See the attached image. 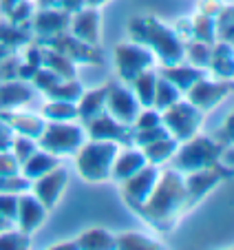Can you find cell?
<instances>
[{
    "label": "cell",
    "instance_id": "cell-13",
    "mask_svg": "<svg viewBox=\"0 0 234 250\" xmlns=\"http://www.w3.org/2000/svg\"><path fill=\"white\" fill-rule=\"evenodd\" d=\"M69 33L91 47H98L102 40V14L98 7H82L80 11L71 14Z\"/></svg>",
    "mask_w": 234,
    "mask_h": 250
},
{
    "label": "cell",
    "instance_id": "cell-28",
    "mask_svg": "<svg viewBox=\"0 0 234 250\" xmlns=\"http://www.w3.org/2000/svg\"><path fill=\"white\" fill-rule=\"evenodd\" d=\"M155 84H157V73H155L153 69H148V71H144V73H139V76H137L135 80L128 84V86L133 89V93H135L137 102L141 104V109H150V106H153Z\"/></svg>",
    "mask_w": 234,
    "mask_h": 250
},
{
    "label": "cell",
    "instance_id": "cell-38",
    "mask_svg": "<svg viewBox=\"0 0 234 250\" xmlns=\"http://www.w3.org/2000/svg\"><path fill=\"white\" fill-rule=\"evenodd\" d=\"M60 80H62V78L56 76L53 71H49L47 66H40V69L36 71V76H33L31 84H33V89H38V91H42V93H47V91L51 89V86H56Z\"/></svg>",
    "mask_w": 234,
    "mask_h": 250
},
{
    "label": "cell",
    "instance_id": "cell-10",
    "mask_svg": "<svg viewBox=\"0 0 234 250\" xmlns=\"http://www.w3.org/2000/svg\"><path fill=\"white\" fill-rule=\"evenodd\" d=\"M159 170L161 166L146 164L141 170H137L135 175L122 182V197L128 204V208H133V212L139 206H144V202L150 197L155 184H157V177H159Z\"/></svg>",
    "mask_w": 234,
    "mask_h": 250
},
{
    "label": "cell",
    "instance_id": "cell-17",
    "mask_svg": "<svg viewBox=\"0 0 234 250\" xmlns=\"http://www.w3.org/2000/svg\"><path fill=\"white\" fill-rule=\"evenodd\" d=\"M69 20H71V14L58 9V7L40 9L33 14V31L42 40H51L69 29Z\"/></svg>",
    "mask_w": 234,
    "mask_h": 250
},
{
    "label": "cell",
    "instance_id": "cell-2",
    "mask_svg": "<svg viewBox=\"0 0 234 250\" xmlns=\"http://www.w3.org/2000/svg\"><path fill=\"white\" fill-rule=\"evenodd\" d=\"M122 144L106 140H86L75 153V168L89 184H104L111 180V168Z\"/></svg>",
    "mask_w": 234,
    "mask_h": 250
},
{
    "label": "cell",
    "instance_id": "cell-29",
    "mask_svg": "<svg viewBox=\"0 0 234 250\" xmlns=\"http://www.w3.org/2000/svg\"><path fill=\"white\" fill-rule=\"evenodd\" d=\"M183 93L173 84L168 82L164 76H157V84H155V98H153V109L155 111H166L168 106H173L177 100H181Z\"/></svg>",
    "mask_w": 234,
    "mask_h": 250
},
{
    "label": "cell",
    "instance_id": "cell-31",
    "mask_svg": "<svg viewBox=\"0 0 234 250\" xmlns=\"http://www.w3.org/2000/svg\"><path fill=\"white\" fill-rule=\"evenodd\" d=\"M210 53H212V44L190 40V42H186V49H183V62L197 66V69L208 71V66H210Z\"/></svg>",
    "mask_w": 234,
    "mask_h": 250
},
{
    "label": "cell",
    "instance_id": "cell-15",
    "mask_svg": "<svg viewBox=\"0 0 234 250\" xmlns=\"http://www.w3.org/2000/svg\"><path fill=\"white\" fill-rule=\"evenodd\" d=\"M84 128H86L89 140H106V142H117V144H133L131 126H124V124L115 122L106 111L95 115L89 122H84Z\"/></svg>",
    "mask_w": 234,
    "mask_h": 250
},
{
    "label": "cell",
    "instance_id": "cell-45",
    "mask_svg": "<svg viewBox=\"0 0 234 250\" xmlns=\"http://www.w3.org/2000/svg\"><path fill=\"white\" fill-rule=\"evenodd\" d=\"M20 0H0V16H7L16 5H18Z\"/></svg>",
    "mask_w": 234,
    "mask_h": 250
},
{
    "label": "cell",
    "instance_id": "cell-25",
    "mask_svg": "<svg viewBox=\"0 0 234 250\" xmlns=\"http://www.w3.org/2000/svg\"><path fill=\"white\" fill-rule=\"evenodd\" d=\"M177 146H179V142L175 140L173 135H166V137H159V140H155V142H150V144H146L141 151H144L148 164L164 166L166 162H170V157L175 155Z\"/></svg>",
    "mask_w": 234,
    "mask_h": 250
},
{
    "label": "cell",
    "instance_id": "cell-16",
    "mask_svg": "<svg viewBox=\"0 0 234 250\" xmlns=\"http://www.w3.org/2000/svg\"><path fill=\"white\" fill-rule=\"evenodd\" d=\"M47 208L42 206V202L31 193H20L18 195V212H16V228H20L27 235H33L36 230H40V226L47 219Z\"/></svg>",
    "mask_w": 234,
    "mask_h": 250
},
{
    "label": "cell",
    "instance_id": "cell-4",
    "mask_svg": "<svg viewBox=\"0 0 234 250\" xmlns=\"http://www.w3.org/2000/svg\"><path fill=\"white\" fill-rule=\"evenodd\" d=\"M89 140L84 124L78 122H47L42 135L38 137V146L56 157L75 155L78 148Z\"/></svg>",
    "mask_w": 234,
    "mask_h": 250
},
{
    "label": "cell",
    "instance_id": "cell-22",
    "mask_svg": "<svg viewBox=\"0 0 234 250\" xmlns=\"http://www.w3.org/2000/svg\"><path fill=\"white\" fill-rule=\"evenodd\" d=\"M212 76L216 80H232L234 73V53H232V42H219L216 40L212 44V53H210V66Z\"/></svg>",
    "mask_w": 234,
    "mask_h": 250
},
{
    "label": "cell",
    "instance_id": "cell-44",
    "mask_svg": "<svg viewBox=\"0 0 234 250\" xmlns=\"http://www.w3.org/2000/svg\"><path fill=\"white\" fill-rule=\"evenodd\" d=\"M82 7H86V0H60V2H58V9L66 11V14H75V11H80Z\"/></svg>",
    "mask_w": 234,
    "mask_h": 250
},
{
    "label": "cell",
    "instance_id": "cell-26",
    "mask_svg": "<svg viewBox=\"0 0 234 250\" xmlns=\"http://www.w3.org/2000/svg\"><path fill=\"white\" fill-rule=\"evenodd\" d=\"M80 250H108L115 248V235L106 228H89L75 239Z\"/></svg>",
    "mask_w": 234,
    "mask_h": 250
},
{
    "label": "cell",
    "instance_id": "cell-40",
    "mask_svg": "<svg viewBox=\"0 0 234 250\" xmlns=\"http://www.w3.org/2000/svg\"><path fill=\"white\" fill-rule=\"evenodd\" d=\"M20 173V162L11 151H0V177H14Z\"/></svg>",
    "mask_w": 234,
    "mask_h": 250
},
{
    "label": "cell",
    "instance_id": "cell-9",
    "mask_svg": "<svg viewBox=\"0 0 234 250\" xmlns=\"http://www.w3.org/2000/svg\"><path fill=\"white\" fill-rule=\"evenodd\" d=\"M230 91H232V80H210L203 76L192 89L183 93V98L190 104H195L201 113H210L228 98Z\"/></svg>",
    "mask_w": 234,
    "mask_h": 250
},
{
    "label": "cell",
    "instance_id": "cell-41",
    "mask_svg": "<svg viewBox=\"0 0 234 250\" xmlns=\"http://www.w3.org/2000/svg\"><path fill=\"white\" fill-rule=\"evenodd\" d=\"M228 5V2H223V0H199L197 5V11L203 16H210V18H214L216 14H219L223 7Z\"/></svg>",
    "mask_w": 234,
    "mask_h": 250
},
{
    "label": "cell",
    "instance_id": "cell-42",
    "mask_svg": "<svg viewBox=\"0 0 234 250\" xmlns=\"http://www.w3.org/2000/svg\"><path fill=\"white\" fill-rule=\"evenodd\" d=\"M173 31L177 33V38L181 40L183 44L190 42V40H192V20H190V18H181V20H179V22L173 27Z\"/></svg>",
    "mask_w": 234,
    "mask_h": 250
},
{
    "label": "cell",
    "instance_id": "cell-5",
    "mask_svg": "<svg viewBox=\"0 0 234 250\" xmlns=\"http://www.w3.org/2000/svg\"><path fill=\"white\" fill-rule=\"evenodd\" d=\"M146 47L153 51L155 60H159L164 66L183 62L186 44L177 38L173 27L164 24L157 18H146Z\"/></svg>",
    "mask_w": 234,
    "mask_h": 250
},
{
    "label": "cell",
    "instance_id": "cell-6",
    "mask_svg": "<svg viewBox=\"0 0 234 250\" xmlns=\"http://www.w3.org/2000/svg\"><path fill=\"white\" fill-rule=\"evenodd\" d=\"M203 115L206 113H201L195 104H190L186 98H181L173 106L161 111V124L168 131V135H173L177 142H186L199 133Z\"/></svg>",
    "mask_w": 234,
    "mask_h": 250
},
{
    "label": "cell",
    "instance_id": "cell-14",
    "mask_svg": "<svg viewBox=\"0 0 234 250\" xmlns=\"http://www.w3.org/2000/svg\"><path fill=\"white\" fill-rule=\"evenodd\" d=\"M223 177H228V175H225L216 164L183 175V184H186V193H188V206L190 208L197 206L210 190H214L216 186L223 182Z\"/></svg>",
    "mask_w": 234,
    "mask_h": 250
},
{
    "label": "cell",
    "instance_id": "cell-18",
    "mask_svg": "<svg viewBox=\"0 0 234 250\" xmlns=\"http://www.w3.org/2000/svg\"><path fill=\"white\" fill-rule=\"evenodd\" d=\"M0 118L5 120L7 124L11 126V131L16 135H24V137H31V140L38 142V137L42 135L44 126H47V120L42 115H36V113H27V111H0Z\"/></svg>",
    "mask_w": 234,
    "mask_h": 250
},
{
    "label": "cell",
    "instance_id": "cell-3",
    "mask_svg": "<svg viewBox=\"0 0 234 250\" xmlns=\"http://www.w3.org/2000/svg\"><path fill=\"white\" fill-rule=\"evenodd\" d=\"M221 151H223V144H219L214 137L199 135L197 133V135H192L190 140L179 142L175 155L170 157V166L183 175L195 173V170L214 166Z\"/></svg>",
    "mask_w": 234,
    "mask_h": 250
},
{
    "label": "cell",
    "instance_id": "cell-23",
    "mask_svg": "<svg viewBox=\"0 0 234 250\" xmlns=\"http://www.w3.org/2000/svg\"><path fill=\"white\" fill-rule=\"evenodd\" d=\"M106 93H108V82L102 84L99 89H93V91H86L80 95L78 100V120L82 124L93 120L95 115L104 113V104H106Z\"/></svg>",
    "mask_w": 234,
    "mask_h": 250
},
{
    "label": "cell",
    "instance_id": "cell-11",
    "mask_svg": "<svg viewBox=\"0 0 234 250\" xmlns=\"http://www.w3.org/2000/svg\"><path fill=\"white\" fill-rule=\"evenodd\" d=\"M66 184H69V170L62 164H58L56 168H51L49 173L40 175L38 180L31 182V193L42 202L47 210H53L60 204Z\"/></svg>",
    "mask_w": 234,
    "mask_h": 250
},
{
    "label": "cell",
    "instance_id": "cell-46",
    "mask_svg": "<svg viewBox=\"0 0 234 250\" xmlns=\"http://www.w3.org/2000/svg\"><path fill=\"white\" fill-rule=\"evenodd\" d=\"M38 2V7H40V9H49V7H58V2H60V0H36Z\"/></svg>",
    "mask_w": 234,
    "mask_h": 250
},
{
    "label": "cell",
    "instance_id": "cell-36",
    "mask_svg": "<svg viewBox=\"0 0 234 250\" xmlns=\"http://www.w3.org/2000/svg\"><path fill=\"white\" fill-rule=\"evenodd\" d=\"M11 153L16 155V160L22 164L24 160H27L29 155H33V153L38 151V142L31 140V137H24V135H16L14 142H11Z\"/></svg>",
    "mask_w": 234,
    "mask_h": 250
},
{
    "label": "cell",
    "instance_id": "cell-30",
    "mask_svg": "<svg viewBox=\"0 0 234 250\" xmlns=\"http://www.w3.org/2000/svg\"><path fill=\"white\" fill-rule=\"evenodd\" d=\"M115 248L153 250V248H161V241H157L150 235H144V232H122V235H115Z\"/></svg>",
    "mask_w": 234,
    "mask_h": 250
},
{
    "label": "cell",
    "instance_id": "cell-7",
    "mask_svg": "<svg viewBox=\"0 0 234 250\" xmlns=\"http://www.w3.org/2000/svg\"><path fill=\"white\" fill-rule=\"evenodd\" d=\"M155 56L146 44L139 42H119L115 44V69L124 84H131L139 73L153 69Z\"/></svg>",
    "mask_w": 234,
    "mask_h": 250
},
{
    "label": "cell",
    "instance_id": "cell-12",
    "mask_svg": "<svg viewBox=\"0 0 234 250\" xmlns=\"http://www.w3.org/2000/svg\"><path fill=\"white\" fill-rule=\"evenodd\" d=\"M44 47L56 49L58 53H62V56H64L66 60H71L73 64H80V62L82 64L102 62V56H99L98 47H91V44L82 42V40H78L75 36H71V33H66V31L51 40H44Z\"/></svg>",
    "mask_w": 234,
    "mask_h": 250
},
{
    "label": "cell",
    "instance_id": "cell-39",
    "mask_svg": "<svg viewBox=\"0 0 234 250\" xmlns=\"http://www.w3.org/2000/svg\"><path fill=\"white\" fill-rule=\"evenodd\" d=\"M16 212H18V195L0 193V217H5L11 224H16Z\"/></svg>",
    "mask_w": 234,
    "mask_h": 250
},
{
    "label": "cell",
    "instance_id": "cell-47",
    "mask_svg": "<svg viewBox=\"0 0 234 250\" xmlns=\"http://www.w3.org/2000/svg\"><path fill=\"white\" fill-rule=\"evenodd\" d=\"M9 226H16V224H11L9 219H5V217H0V232L5 230V228H9Z\"/></svg>",
    "mask_w": 234,
    "mask_h": 250
},
{
    "label": "cell",
    "instance_id": "cell-34",
    "mask_svg": "<svg viewBox=\"0 0 234 250\" xmlns=\"http://www.w3.org/2000/svg\"><path fill=\"white\" fill-rule=\"evenodd\" d=\"M31 246V235L22 232L20 228L9 226L0 232V250H22Z\"/></svg>",
    "mask_w": 234,
    "mask_h": 250
},
{
    "label": "cell",
    "instance_id": "cell-27",
    "mask_svg": "<svg viewBox=\"0 0 234 250\" xmlns=\"http://www.w3.org/2000/svg\"><path fill=\"white\" fill-rule=\"evenodd\" d=\"M47 122H80L78 120V104L73 102H62V100H51L44 102L42 111H40Z\"/></svg>",
    "mask_w": 234,
    "mask_h": 250
},
{
    "label": "cell",
    "instance_id": "cell-43",
    "mask_svg": "<svg viewBox=\"0 0 234 250\" xmlns=\"http://www.w3.org/2000/svg\"><path fill=\"white\" fill-rule=\"evenodd\" d=\"M14 137H16V133L11 131V126L0 118V151H9Z\"/></svg>",
    "mask_w": 234,
    "mask_h": 250
},
{
    "label": "cell",
    "instance_id": "cell-37",
    "mask_svg": "<svg viewBox=\"0 0 234 250\" xmlns=\"http://www.w3.org/2000/svg\"><path fill=\"white\" fill-rule=\"evenodd\" d=\"M31 190V182L24 177L22 173L14 175V177H0V193H27Z\"/></svg>",
    "mask_w": 234,
    "mask_h": 250
},
{
    "label": "cell",
    "instance_id": "cell-33",
    "mask_svg": "<svg viewBox=\"0 0 234 250\" xmlns=\"http://www.w3.org/2000/svg\"><path fill=\"white\" fill-rule=\"evenodd\" d=\"M192 40H199V42L206 44H214L216 42V31H214V18L203 14H195L192 16Z\"/></svg>",
    "mask_w": 234,
    "mask_h": 250
},
{
    "label": "cell",
    "instance_id": "cell-20",
    "mask_svg": "<svg viewBox=\"0 0 234 250\" xmlns=\"http://www.w3.org/2000/svg\"><path fill=\"white\" fill-rule=\"evenodd\" d=\"M33 86H29L24 80H7L0 82V111H14L20 109L22 104H27L33 98Z\"/></svg>",
    "mask_w": 234,
    "mask_h": 250
},
{
    "label": "cell",
    "instance_id": "cell-19",
    "mask_svg": "<svg viewBox=\"0 0 234 250\" xmlns=\"http://www.w3.org/2000/svg\"><path fill=\"white\" fill-rule=\"evenodd\" d=\"M146 164H148V160H146L144 151H141L139 146L119 148L115 162H113V168H111V180L122 184L124 180H128L131 175H135L137 170H141Z\"/></svg>",
    "mask_w": 234,
    "mask_h": 250
},
{
    "label": "cell",
    "instance_id": "cell-35",
    "mask_svg": "<svg viewBox=\"0 0 234 250\" xmlns=\"http://www.w3.org/2000/svg\"><path fill=\"white\" fill-rule=\"evenodd\" d=\"M214 31L219 42H232V5H225L214 16Z\"/></svg>",
    "mask_w": 234,
    "mask_h": 250
},
{
    "label": "cell",
    "instance_id": "cell-24",
    "mask_svg": "<svg viewBox=\"0 0 234 250\" xmlns=\"http://www.w3.org/2000/svg\"><path fill=\"white\" fill-rule=\"evenodd\" d=\"M58 164H60V157L51 155V153L42 151V148L38 146V151L33 153V155H29L27 160L20 164V173H22L29 182H33V180H38L40 175H44L51 168H56Z\"/></svg>",
    "mask_w": 234,
    "mask_h": 250
},
{
    "label": "cell",
    "instance_id": "cell-32",
    "mask_svg": "<svg viewBox=\"0 0 234 250\" xmlns=\"http://www.w3.org/2000/svg\"><path fill=\"white\" fill-rule=\"evenodd\" d=\"M82 93H84V86L75 80V78H71V80H60L56 86H51V89L47 91V98L78 104V100H80Z\"/></svg>",
    "mask_w": 234,
    "mask_h": 250
},
{
    "label": "cell",
    "instance_id": "cell-21",
    "mask_svg": "<svg viewBox=\"0 0 234 250\" xmlns=\"http://www.w3.org/2000/svg\"><path fill=\"white\" fill-rule=\"evenodd\" d=\"M161 76H164L168 82H173L181 93H186L188 89H192V86L206 76V71L197 69V66H192V64L179 62V64H173V66H164V69H161Z\"/></svg>",
    "mask_w": 234,
    "mask_h": 250
},
{
    "label": "cell",
    "instance_id": "cell-8",
    "mask_svg": "<svg viewBox=\"0 0 234 250\" xmlns=\"http://www.w3.org/2000/svg\"><path fill=\"white\" fill-rule=\"evenodd\" d=\"M104 111L111 115L115 122L124 124V126H133L135 118L139 115L141 104L137 102L135 93L128 84H115V82H108V93H106V104H104Z\"/></svg>",
    "mask_w": 234,
    "mask_h": 250
},
{
    "label": "cell",
    "instance_id": "cell-1",
    "mask_svg": "<svg viewBox=\"0 0 234 250\" xmlns=\"http://www.w3.org/2000/svg\"><path fill=\"white\" fill-rule=\"evenodd\" d=\"M188 210L190 206H188L183 173L170 166L166 170H159V177H157V184L150 197L135 212L157 232H170Z\"/></svg>",
    "mask_w": 234,
    "mask_h": 250
}]
</instances>
